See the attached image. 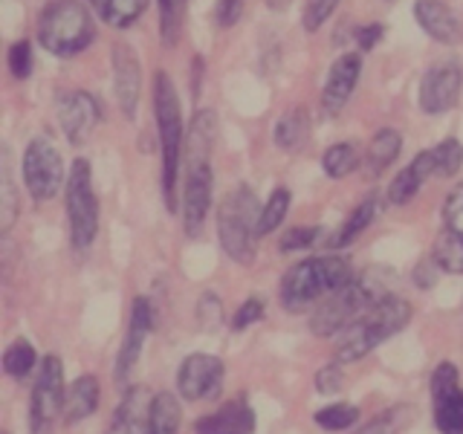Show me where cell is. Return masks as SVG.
Instances as JSON below:
<instances>
[{"mask_svg": "<svg viewBox=\"0 0 463 434\" xmlns=\"http://www.w3.org/2000/svg\"><path fill=\"white\" fill-rule=\"evenodd\" d=\"M154 96V119H156V134H159V156H163V200L168 212L180 209L177 200V180H180V165H183V113H180V96L174 87L171 76L163 70L154 72L151 84Z\"/></svg>", "mask_w": 463, "mask_h": 434, "instance_id": "7a4b0ae2", "label": "cell"}, {"mask_svg": "<svg viewBox=\"0 0 463 434\" xmlns=\"http://www.w3.org/2000/svg\"><path fill=\"white\" fill-rule=\"evenodd\" d=\"M194 434H255V411L243 397L226 402L194 423Z\"/></svg>", "mask_w": 463, "mask_h": 434, "instance_id": "ffe728a7", "label": "cell"}, {"mask_svg": "<svg viewBox=\"0 0 463 434\" xmlns=\"http://www.w3.org/2000/svg\"><path fill=\"white\" fill-rule=\"evenodd\" d=\"M443 223H446V231L463 238V183L455 185L443 203Z\"/></svg>", "mask_w": 463, "mask_h": 434, "instance_id": "74e56055", "label": "cell"}, {"mask_svg": "<svg viewBox=\"0 0 463 434\" xmlns=\"http://www.w3.org/2000/svg\"><path fill=\"white\" fill-rule=\"evenodd\" d=\"M58 125H61L64 137L70 139V145H84L93 137V130L101 122V108L99 99L90 96L87 90H70L58 99Z\"/></svg>", "mask_w": 463, "mask_h": 434, "instance_id": "5bb4252c", "label": "cell"}, {"mask_svg": "<svg viewBox=\"0 0 463 434\" xmlns=\"http://www.w3.org/2000/svg\"><path fill=\"white\" fill-rule=\"evenodd\" d=\"M64 183V159L47 137H35L24 151V185L33 200L43 203L58 194Z\"/></svg>", "mask_w": 463, "mask_h": 434, "instance_id": "30bf717a", "label": "cell"}, {"mask_svg": "<svg viewBox=\"0 0 463 434\" xmlns=\"http://www.w3.org/2000/svg\"><path fill=\"white\" fill-rule=\"evenodd\" d=\"M154 327V310L148 298H134V307H130V322H128V333L122 342V351L116 356V382H128V376L134 373L139 354L145 347V339Z\"/></svg>", "mask_w": 463, "mask_h": 434, "instance_id": "e0dca14e", "label": "cell"}, {"mask_svg": "<svg viewBox=\"0 0 463 434\" xmlns=\"http://www.w3.org/2000/svg\"><path fill=\"white\" fill-rule=\"evenodd\" d=\"M159 6V41L165 47H177L185 24V0H156Z\"/></svg>", "mask_w": 463, "mask_h": 434, "instance_id": "f1b7e54d", "label": "cell"}, {"mask_svg": "<svg viewBox=\"0 0 463 434\" xmlns=\"http://www.w3.org/2000/svg\"><path fill=\"white\" fill-rule=\"evenodd\" d=\"M260 318H264V301H260V298H246L241 307L235 310V316H232V327L246 330L250 325L260 322Z\"/></svg>", "mask_w": 463, "mask_h": 434, "instance_id": "60d3db41", "label": "cell"}, {"mask_svg": "<svg viewBox=\"0 0 463 434\" xmlns=\"http://www.w3.org/2000/svg\"><path fill=\"white\" fill-rule=\"evenodd\" d=\"M287 4H289V0H267V6H269L272 12H281Z\"/></svg>", "mask_w": 463, "mask_h": 434, "instance_id": "bcb514c9", "label": "cell"}, {"mask_svg": "<svg viewBox=\"0 0 463 434\" xmlns=\"http://www.w3.org/2000/svg\"><path fill=\"white\" fill-rule=\"evenodd\" d=\"M64 206L70 221V238L76 250L93 246L99 235V197L93 188V174L87 159H76L70 165L67 185H64Z\"/></svg>", "mask_w": 463, "mask_h": 434, "instance_id": "ba28073f", "label": "cell"}, {"mask_svg": "<svg viewBox=\"0 0 463 434\" xmlns=\"http://www.w3.org/2000/svg\"><path fill=\"white\" fill-rule=\"evenodd\" d=\"M313 420H316V426L325 431H347L359 423V409L347 402H336V405H327L322 411H316Z\"/></svg>", "mask_w": 463, "mask_h": 434, "instance_id": "836d02e7", "label": "cell"}, {"mask_svg": "<svg viewBox=\"0 0 463 434\" xmlns=\"http://www.w3.org/2000/svg\"><path fill=\"white\" fill-rule=\"evenodd\" d=\"M217 137V116L214 110H197L192 116L185 134V159H183V197H180V212H183V229L185 235L197 238L206 214L212 209V188H214V174H212V148Z\"/></svg>", "mask_w": 463, "mask_h": 434, "instance_id": "6da1fadb", "label": "cell"}, {"mask_svg": "<svg viewBox=\"0 0 463 434\" xmlns=\"http://www.w3.org/2000/svg\"><path fill=\"white\" fill-rule=\"evenodd\" d=\"M197 318H200V327H206V330H214L217 325H221V318H223V310H221V298L217 296H203L200 298V307H197Z\"/></svg>", "mask_w": 463, "mask_h": 434, "instance_id": "b9f144b4", "label": "cell"}, {"mask_svg": "<svg viewBox=\"0 0 463 434\" xmlns=\"http://www.w3.org/2000/svg\"><path fill=\"white\" fill-rule=\"evenodd\" d=\"M336 6H339V0H307L301 12L304 29H307V33H318V29L330 21V14L336 12Z\"/></svg>", "mask_w": 463, "mask_h": 434, "instance_id": "d590c367", "label": "cell"}, {"mask_svg": "<svg viewBox=\"0 0 463 434\" xmlns=\"http://www.w3.org/2000/svg\"><path fill=\"white\" fill-rule=\"evenodd\" d=\"M110 67H113V93L119 101L122 113L128 119H137L139 110V96H142V67L137 52L128 43H116L110 52Z\"/></svg>", "mask_w": 463, "mask_h": 434, "instance_id": "9a60e30c", "label": "cell"}, {"mask_svg": "<svg viewBox=\"0 0 463 434\" xmlns=\"http://www.w3.org/2000/svg\"><path fill=\"white\" fill-rule=\"evenodd\" d=\"M411 322V304L388 293L376 304L362 313L354 325H347L342 330V336L336 342V362H356L362 356H368L373 347H380L391 336Z\"/></svg>", "mask_w": 463, "mask_h": 434, "instance_id": "277c9868", "label": "cell"}, {"mask_svg": "<svg viewBox=\"0 0 463 434\" xmlns=\"http://www.w3.org/2000/svg\"><path fill=\"white\" fill-rule=\"evenodd\" d=\"M35 362H38V354H35L33 342L14 339L4 354V371L9 376H14V380H24V376H29V371L35 368Z\"/></svg>", "mask_w": 463, "mask_h": 434, "instance_id": "f546056e", "label": "cell"}, {"mask_svg": "<svg viewBox=\"0 0 463 434\" xmlns=\"http://www.w3.org/2000/svg\"><path fill=\"white\" fill-rule=\"evenodd\" d=\"M180 402L174 394L163 391V394H156L154 402H151V426H148V434H180Z\"/></svg>", "mask_w": 463, "mask_h": 434, "instance_id": "4316f807", "label": "cell"}, {"mask_svg": "<svg viewBox=\"0 0 463 434\" xmlns=\"http://www.w3.org/2000/svg\"><path fill=\"white\" fill-rule=\"evenodd\" d=\"M359 165V148L356 142H333L322 154V168L330 180H345Z\"/></svg>", "mask_w": 463, "mask_h": 434, "instance_id": "83f0119b", "label": "cell"}, {"mask_svg": "<svg viewBox=\"0 0 463 434\" xmlns=\"http://www.w3.org/2000/svg\"><path fill=\"white\" fill-rule=\"evenodd\" d=\"M376 212H380V200H376V194H368L351 214H347V221L330 235V250H345V246H351L362 231L376 221Z\"/></svg>", "mask_w": 463, "mask_h": 434, "instance_id": "cb8c5ba5", "label": "cell"}, {"mask_svg": "<svg viewBox=\"0 0 463 434\" xmlns=\"http://www.w3.org/2000/svg\"><path fill=\"white\" fill-rule=\"evenodd\" d=\"M409 405H394V409H385L376 414L371 423L359 426L354 434H400V429L405 426V420H409Z\"/></svg>", "mask_w": 463, "mask_h": 434, "instance_id": "e575fe53", "label": "cell"}, {"mask_svg": "<svg viewBox=\"0 0 463 434\" xmlns=\"http://www.w3.org/2000/svg\"><path fill=\"white\" fill-rule=\"evenodd\" d=\"M192 70H194V79H192V93L197 96V93H200V79H203V58H194Z\"/></svg>", "mask_w": 463, "mask_h": 434, "instance_id": "f6af8a7d", "label": "cell"}, {"mask_svg": "<svg viewBox=\"0 0 463 434\" xmlns=\"http://www.w3.org/2000/svg\"><path fill=\"white\" fill-rule=\"evenodd\" d=\"M347 284H354V272H351V264H347V258L342 255L307 258L284 272L279 298L284 304V310L301 313L304 307H310L313 301L339 293Z\"/></svg>", "mask_w": 463, "mask_h": 434, "instance_id": "3957f363", "label": "cell"}, {"mask_svg": "<svg viewBox=\"0 0 463 434\" xmlns=\"http://www.w3.org/2000/svg\"><path fill=\"white\" fill-rule=\"evenodd\" d=\"M434 264H438V269L452 275L463 272V238L443 229V235L434 243Z\"/></svg>", "mask_w": 463, "mask_h": 434, "instance_id": "4dcf8cb0", "label": "cell"}, {"mask_svg": "<svg viewBox=\"0 0 463 434\" xmlns=\"http://www.w3.org/2000/svg\"><path fill=\"white\" fill-rule=\"evenodd\" d=\"M223 388V362L212 354H192L177 371V391L185 402L214 400Z\"/></svg>", "mask_w": 463, "mask_h": 434, "instance_id": "7c38bea8", "label": "cell"}, {"mask_svg": "<svg viewBox=\"0 0 463 434\" xmlns=\"http://www.w3.org/2000/svg\"><path fill=\"white\" fill-rule=\"evenodd\" d=\"M362 76V55L359 52H345L330 64L327 79L322 87V110L325 116H339L347 101H351L356 84Z\"/></svg>", "mask_w": 463, "mask_h": 434, "instance_id": "2e32d148", "label": "cell"}, {"mask_svg": "<svg viewBox=\"0 0 463 434\" xmlns=\"http://www.w3.org/2000/svg\"><path fill=\"white\" fill-rule=\"evenodd\" d=\"M383 35H385V26H383V24H368V26H359L356 33H354V38H356V43H359V52H368V50H373L376 43L383 41Z\"/></svg>", "mask_w": 463, "mask_h": 434, "instance_id": "ee69618b", "label": "cell"}, {"mask_svg": "<svg viewBox=\"0 0 463 434\" xmlns=\"http://www.w3.org/2000/svg\"><path fill=\"white\" fill-rule=\"evenodd\" d=\"M96 41L93 12L81 0H50L38 14V43L55 58H72Z\"/></svg>", "mask_w": 463, "mask_h": 434, "instance_id": "5b68a950", "label": "cell"}, {"mask_svg": "<svg viewBox=\"0 0 463 434\" xmlns=\"http://www.w3.org/2000/svg\"><path fill=\"white\" fill-rule=\"evenodd\" d=\"M460 87H463V70L455 61L446 64H434L431 70H426V76L420 79V110L429 116H440L449 113L460 99Z\"/></svg>", "mask_w": 463, "mask_h": 434, "instance_id": "4fadbf2b", "label": "cell"}, {"mask_svg": "<svg viewBox=\"0 0 463 434\" xmlns=\"http://www.w3.org/2000/svg\"><path fill=\"white\" fill-rule=\"evenodd\" d=\"M431 159H434V177H455L463 168V145L449 137L434 145Z\"/></svg>", "mask_w": 463, "mask_h": 434, "instance_id": "1f68e13d", "label": "cell"}, {"mask_svg": "<svg viewBox=\"0 0 463 434\" xmlns=\"http://www.w3.org/2000/svg\"><path fill=\"white\" fill-rule=\"evenodd\" d=\"M93 6V12L101 21L113 29H128L130 24H137L145 9H148V0H87Z\"/></svg>", "mask_w": 463, "mask_h": 434, "instance_id": "484cf974", "label": "cell"}, {"mask_svg": "<svg viewBox=\"0 0 463 434\" xmlns=\"http://www.w3.org/2000/svg\"><path fill=\"white\" fill-rule=\"evenodd\" d=\"M272 139L281 151L296 154L304 145L310 142V113L304 108H293L289 113H284L279 122H275Z\"/></svg>", "mask_w": 463, "mask_h": 434, "instance_id": "603a6c76", "label": "cell"}, {"mask_svg": "<svg viewBox=\"0 0 463 434\" xmlns=\"http://www.w3.org/2000/svg\"><path fill=\"white\" fill-rule=\"evenodd\" d=\"M429 177H434V159H431V151H423V154H417L402 171H397V177L391 180L388 203L391 206H405V203H411Z\"/></svg>", "mask_w": 463, "mask_h": 434, "instance_id": "44dd1931", "label": "cell"}, {"mask_svg": "<svg viewBox=\"0 0 463 434\" xmlns=\"http://www.w3.org/2000/svg\"><path fill=\"white\" fill-rule=\"evenodd\" d=\"M9 72H12V79H18V81H26L33 76V43L26 38L14 41L9 47Z\"/></svg>", "mask_w": 463, "mask_h": 434, "instance_id": "8d00e7d4", "label": "cell"}, {"mask_svg": "<svg viewBox=\"0 0 463 434\" xmlns=\"http://www.w3.org/2000/svg\"><path fill=\"white\" fill-rule=\"evenodd\" d=\"M99 400H101V388H99L96 376H90V373L79 376V380L72 382L70 391H67L64 423L67 426H76V423H81V420H87L90 414H96Z\"/></svg>", "mask_w": 463, "mask_h": 434, "instance_id": "7402d4cb", "label": "cell"}, {"mask_svg": "<svg viewBox=\"0 0 463 434\" xmlns=\"http://www.w3.org/2000/svg\"><path fill=\"white\" fill-rule=\"evenodd\" d=\"M434 426L440 434H463V388L452 362H440L431 373Z\"/></svg>", "mask_w": 463, "mask_h": 434, "instance_id": "8fae6325", "label": "cell"}, {"mask_svg": "<svg viewBox=\"0 0 463 434\" xmlns=\"http://www.w3.org/2000/svg\"><path fill=\"white\" fill-rule=\"evenodd\" d=\"M402 151V134L397 127H380L376 134L371 137V145H368V154H365V163H368V174L373 177H380V174L394 165V159L400 156Z\"/></svg>", "mask_w": 463, "mask_h": 434, "instance_id": "d4e9b609", "label": "cell"}, {"mask_svg": "<svg viewBox=\"0 0 463 434\" xmlns=\"http://www.w3.org/2000/svg\"><path fill=\"white\" fill-rule=\"evenodd\" d=\"M258 221L260 209L250 185H238L229 192L217 206V238H221L223 252L235 264L250 267L258 255Z\"/></svg>", "mask_w": 463, "mask_h": 434, "instance_id": "8992f818", "label": "cell"}, {"mask_svg": "<svg viewBox=\"0 0 463 434\" xmlns=\"http://www.w3.org/2000/svg\"><path fill=\"white\" fill-rule=\"evenodd\" d=\"M151 402L154 397L148 394V388L134 385L125 391V397L116 409L108 434H148L151 426Z\"/></svg>", "mask_w": 463, "mask_h": 434, "instance_id": "d6986e66", "label": "cell"}, {"mask_svg": "<svg viewBox=\"0 0 463 434\" xmlns=\"http://www.w3.org/2000/svg\"><path fill=\"white\" fill-rule=\"evenodd\" d=\"M67 388H64V365L55 354H47L41 362L38 380L33 388V405H29V423L33 434H50V426L58 414H64Z\"/></svg>", "mask_w": 463, "mask_h": 434, "instance_id": "9c48e42d", "label": "cell"}, {"mask_svg": "<svg viewBox=\"0 0 463 434\" xmlns=\"http://www.w3.org/2000/svg\"><path fill=\"white\" fill-rule=\"evenodd\" d=\"M318 235H322V229L318 226H296L284 231L281 238V252H298V250H307V246H313L318 241Z\"/></svg>", "mask_w": 463, "mask_h": 434, "instance_id": "f35d334b", "label": "cell"}, {"mask_svg": "<svg viewBox=\"0 0 463 434\" xmlns=\"http://www.w3.org/2000/svg\"><path fill=\"white\" fill-rule=\"evenodd\" d=\"M391 289L373 284V275H365L362 281L347 284L339 293L327 296L322 304L316 307L310 316V330L316 336H333V333H342L347 325H354L356 318L365 313L371 304L385 298Z\"/></svg>", "mask_w": 463, "mask_h": 434, "instance_id": "52a82bcc", "label": "cell"}, {"mask_svg": "<svg viewBox=\"0 0 463 434\" xmlns=\"http://www.w3.org/2000/svg\"><path fill=\"white\" fill-rule=\"evenodd\" d=\"M345 385V373H342V362H330L322 371L316 373V391L318 394H336Z\"/></svg>", "mask_w": 463, "mask_h": 434, "instance_id": "ab89813d", "label": "cell"}, {"mask_svg": "<svg viewBox=\"0 0 463 434\" xmlns=\"http://www.w3.org/2000/svg\"><path fill=\"white\" fill-rule=\"evenodd\" d=\"M289 212V188H275L269 194V200L260 206V221H258V235L264 238L269 231H275L281 226V221Z\"/></svg>", "mask_w": 463, "mask_h": 434, "instance_id": "d6a6232c", "label": "cell"}, {"mask_svg": "<svg viewBox=\"0 0 463 434\" xmlns=\"http://www.w3.org/2000/svg\"><path fill=\"white\" fill-rule=\"evenodd\" d=\"M414 21L431 41L443 43V47H458V43H463V21L458 18L452 6L443 4V0H417Z\"/></svg>", "mask_w": 463, "mask_h": 434, "instance_id": "ac0fdd59", "label": "cell"}, {"mask_svg": "<svg viewBox=\"0 0 463 434\" xmlns=\"http://www.w3.org/2000/svg\"><path fill=\"white\" fill-rule=\"evenodd\" d=\"M241 12H243V0H217V6H214V21L217 26H235L241 21Z\"/></svg>", "mask_w": 463, "mask_h": 434, "instance_id": "7bdbcfd3", "label": "cell"}]
</instances>
